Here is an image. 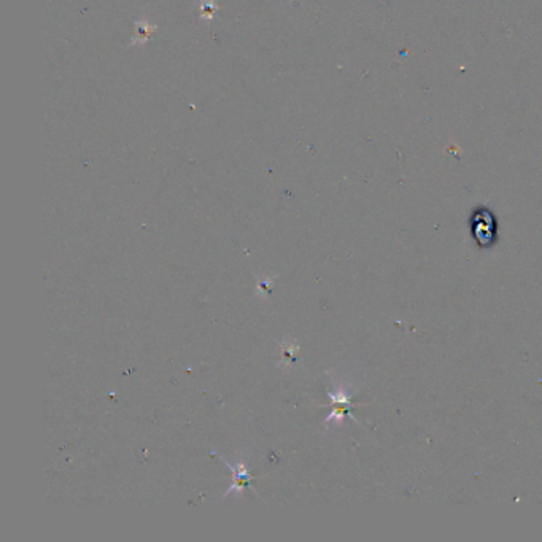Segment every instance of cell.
I'll use <instances>...</instances> for the list:
<instances>
[{"label":"cell","instance_id":"obj_1","mask_svg":"<svg viewBox=\"0 0 542 542\" xmlns=\"http://www.w3.org/2000/svg\"><path fill=\"white\" fill-rule=\"evenodd\" d=\"M213 454H217V452H213ZM217 455L222 458L223 463L226 464V468H228L232 473V485L228 488V492L223 494V499L229 498V496H242L245 487L250 484V480H252V475H250V473H248L247 460L245 458L239 456L236 460V463H231L219 454H217Z\"/></svg>","mask_w":542,"mask_h":542},{"label":"cell","instance_id":"obj_2","mask_svg":"<svg viewBox=\"0 0 542 542\" xmlns=\"http://www.w3.org/2000/svg\"><path fill=\"white\" fill-rule=\"evenodd\" d=\"M473 234L480 247H492L496 239V222L488 210H475L473 217Z\"/></svg>","mask_w":542,"mask_h":542},{"label":"cell","instance_id":"obj_3","mask_svg":"<svg viewBox=\"0 0 542 542\" xmlns=\"http://www.w3.org/2000/svg\"><path fill=\"white\" fill-rule=\"evenodd\" d=\"M272 285H273V280L272 278L263 280V282L258 285V288H256V296H267V293H269V290L272 288Z\"/></svg>","mask_w":542,"mask_h":542},{"label":"cell","instance_id":"obj_4","mask_svg":"<svg viewBox=\"0 0 542 542\" xmlns=\"http://www.w3.org/2000/svg\"><path fill=\"white\" fill-rule=\"evenodd\" d=\"M282 350L285 351V353H288V355L293 356V355L297 353V351H299V345H297L293 341H287V342L282 344Z\"/></svg>","mask_w":542,"mask_h":542}]
</instances>
